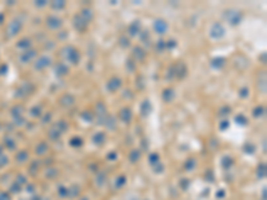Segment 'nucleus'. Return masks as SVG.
Listing matches in <instances>:
<instances>
[{"label":"nucleus","instance_id":"nucleus-43","mask_svg":"<svg viewBox=\"0 0 267 200\" xmlns=\"http://www.w3.org/2000/svg\"><path fill=\"white\" fill-rule=\"evenodd\" d=\"M150 162H151V164H158L159 163V155L158 154H151L150 155Z\"/></svg>","mask_w":267,"mask_h":200},{"label":"nucleus","instance_id":"nucleus-27","mask_svg":"<svg viewBox=\"0 0 267 200\" xmlns=\"http://www.w3.org/2000/svg\"><path fill=\"white\" fill-rule=\"evenodd\" d=\"M48 150H50L48 144H47L46 142H40V143L38 144V147H36V154H38V155H44Z\"/></svg>","mask_w":267,"mask_h":200},{"label":"nucleus","instance_id":"nucleus-4","mask_svg":"<svg viewBox=\"0 0 267 200\" xmlns=\"http://www.w3.org/2000/svg\"><path fill=\"white\" fill-rule=\"evenodd\" d=\"M52 66V58L48 55H42L36 59V62L34 63V68L36 71H44L46 68Z\"/></svg>","mask_w":267,"mask_h":200},{"label":"nucleus","instance_id":"nucleus-18","mask_svg":"<svg viewBox=\"0 0 267 200\" xmlns=\"http://www.w3.org/2000/svg\"><path fill=\"white\" fill-rule=\"evenodd\" d=\"M162 98H163V100L166 103H171L174 99L176 98V94H175V90L174 88H166V90H163V92H162Z\"/></svg>","mask_w":267,"mask_h":200},{"label":"nucleus","instance_id":"nucleus-25","mask_svg":"<svg viewBox=\"0 0 267 200\" xmlns=\"http://www.w3.org/2000/svg\"><path fill=\"white\" fill-rule=\"evenodd\" d=\"M60 136H62V134H60L56 128L52 127V128L48 130V139L52 140V142H58V140L60 139Z\"/></svg>","mask_w":267,"mask_h":200},{"label":"nucleus","instance_id":"nucleus-23","mask_svg":"<svg viewBox=\"0 0 267 200\" xmlns=\"http://www.w3.org/2000/svg\"><path fill=\"white\" fill-rule=\"evenodd\" d=\"M104 140H106V135H104L102 131L96 132V134L92 136V142H94V144H96V146H102L104 143Z\"/></svg>","mask_w":267,"mask_h":200},{"label":"nucleus","instance_id":"nucleus-35","mask_svg":"<svg viewBox=\"0 0 267 200\" xmlns=\"http://www.w3.org/2000/svg\"><path fill=\"white\" fill-rule=\"evenodd\" d=\"M30 112H31V115L34 116V118H40V116H42V112H43L42 106H35Z\"/></svg>","mask_w":267,"mask_h":200},{"label":"nucleus","instance_id":"nucleus-24","mask_svg":"<svg viewBox=\"0 0 267 200\" xmlns=\"http://www.w3.org/2000/svg\"><path fill=\"white\" fill-rule=\"evenodd\" d=\"M265 114H266L265 106H258L253 110V118H255V119H262L265 116Z\"/></svg>","mask_w":267,"mask_h":200},{"label":"nucleus","instance_id":"nucleus-10","mask_svg":"<svg viewBox=\"0 0 267 200\" xmlns=\"http://www.w3.org/2000/svg\"><path fill=\"white\" fill-rule=\"evenodd\" d=\"M132 60H138V62H144L146 60V51L143 47L135 46L132 48Z\"/></svg>","mask_w":267,"mask_h":200},{"label":"nucleus","instance_id":"nucleus-40","mask_svg":"<svg viewBox=\"0 0 267 200\" xmlns=\"http://www.w3.org/2000/svg\"><path fill=\"white\" fill-rule=\"evenodd\" d=\"M228 127H230V120H228V119H222V120H219V130L226 131Z\"/></svg>","mask_w":267,"mask_h":200},{"label":"nucleus","instance_id":"nucleus-13","mask_svg":"<svg viewBox=\"0 0 267 200\" xmlns=\"http://www.w3.org/2000/svg\"><path fill=\"white\" fill-rule=\"evenodd\" d=\"M22 28H23L22 23H20L19 20H14V22L10 23V26H8V36L12 38V36L18 35L19 32L22 31Z\"/></svg>","mask_w":267,"mask_h":200},{"label":"nucleus","instance_id":"nucleus-21","mask_svg":"<svg viewBox=\"0 0 267 200\" xmlns=\"http://www.w3.org/2000/svg\"><path fill=\"white\" fill-rule=\"evenodd\" d=\"M152 111V106L151 103H150V100L146 99L143 103H142V116H144V118H147V116L151 114Z\"/></svg>","mask_w":267,"mask_h":200},{"label":"nucleus","instance_id":"nucleus-11","mask_svg":"<svg viewBox=\"0 0 267 200\" xmlns=\"http://www.w3.org/2000/svg\"><path fill=\"white\" fill-rule=\"evenodd\" d=\"M36 56H38V51L34 50V48H31V50H27L26 52H24V54L20 55L19 60H20V62H22L23 64H27V63H30L32 59H35Z\"/></svg>","mask_w":267,"mask_h":200},{"label":"nucleus","instance_id":"nucleus-8","mask_svg":"<svg viewBox=\"0 0 267 200\" xmlns=\"http://www.w3.org/2000/svg\"><path fill=\"white\" fill-rule=\"evenodd\" d=\"M154 31H155V34L158 35H164L166 32L168 31V23L166 22L164 19H156L154 20Z\"/></svg>","mask_w":267,"mask_h":200},{"label":"nucleus","instance_id":"nucleus-41","mask_svg":"<svg viewBox=\"0 0 267 200\" xmlns=\"http://www.w3.org/2000/svg\"><path fill=\"white\" fill-rule=\"evenodd\" d=\"M126 66H127L126 68H127V71H128V72H134V71H135V68H136V67H135V60L128 59V60H127V63H126Z\"/></svg>","mask_w":267,"mask_h":200},{"label":"nucleus","instance_id":"nucleus-26","mask_svg":"<svg viewBox=\"0 0 267 200\" xmlns=\"http://www.w3.org/2000/svg\"><path fill=\"white\" fill-rule=\"evenodd\" d=\"M31 47H32V42L30 39H27V38H24V39H22V40H19L18 42V48H23V50H31Z\"/></svg>","mask_w":267,"mask_h":200},{"label":"nucleus","instance_id":"nucleus-29","mask_svg":"<svg viewBox=\"0 0 267 200\" xmlns=\"http://www.w3.org/2000/svg\"><path fill=\"white\" fill-rule=\"evenodd\" d=\"M167 82H171L172 79H175V64H171L167 70V74H166V78H164Z\"/></svg>","mask_w":267,"mask_h":200},{"label":"nucleus","instance_id":"nucleus-5","mask_svg":"<svg viewBox=\"0 0 267 200\" xmlns=\"http://www.w3.org/2000/svg\"><path fill=\"white\" fill-rule=\"evenodd\" d=\"M122 86H123V80H122V78H120V76H118V75L111 76V78L108 79V82H107V90L110 91V92H116V91H119L120 88H122Z\"/></svg>","mask_w":267,"mask_h":200},{"label":"nucleus","instance_id":"nucleus-31","mask_svg":"<svg viewBox=\"0 0 267 200\" xmlns=\"http://www.w3.org/2000/svg\"><path fill=\"white\" fill-rule=\"evenodd\" d=\"M235 123L239 124V126H242V127H244V126H247L249 124V119L246 118L244 115H236L235 116Z\"/></svg>","mask_w":267,"mask_h":200},{"label":"nucleus","instance_id":"nucleus-28","mask_svg":"<svg viewBox=\"0 0 267 200\" xmlns=\"http://www.w3.org/2000/svg\"><path fill=\"white\" fill-rule=\"evenodd\" d=\"M50 7L52 10H56V11H62L66 8V2H63V0H56V2H52L50 4Z\"/></svg>","mask_w":267,"mask_h":200},{"label":"nucleus","instance_id":"nucleus-20","mask_svg":"<svg viewBox=\"0 0 267 200\" xmlns=\"http://www.w3.org/2000/svg\"><path fill=\"white\" fill-rule=\"evenodd\" d=\"M212 68H215V70H222L224 66H226V59L224 58H214L211 59V62H210Z\"/></svg>","mask_w":267,"mask_h":200},{"label":"nucleus","instance_id":"nucleus-44","mask_svg":"<svg viewBox=\"0 0 267 200\" xmlns=\"http://www.w3.org/2000/svg\"><path fill=\"white\" fill-rule=\"evenodd\" d=\"M35 6L38 7V8H43V7L48 6V2H46V0H39V2L35 3Z\"/></svg>","mask_w":267,"mask_h":200},{"label":"nucleus","instance_id":"nucleus-22","mask_svg":"<svg viewBox=\"0 0 267 200\" xmlns=\"http://www.w3.org/2000/svg\"><path fill=\"white\" fill-rule=\"evenodd\" d=\"M54 128H56L60 134H64V132H67V130L70 128V126H68V123L66 122V120H59V122L55 123Z\"/></svg>","mask_w":267,"mask_h":200},{"label":"nucleus","instance_id":"nucleus-47","mask_svg":"<svg viewBox=\"0 0 267 200\" xmlns=\"http://www.w3.org/2000/svg\"><path fill=\"white\" fill-rule=\"evenodd\" d=\"M47 122H51V114L44 115V119L42 120V124H47Z\"/></svg>","mask_w":267,"mask_h":200},{"label":"nucleus","instance_id":"nucleus-48","mask_svg":"<svg viewBox=\"0 0 267 200\" xmlns=\"http://www.w3.org/2000/svg\"><path fill=\"white\" fill-rule=\"evenodd\" d=\"M82 200H88V199H87V198H84V199H82Z\"/></svg>","mask_w":267,"mask_h":200},{"label":"nucleus","instance_id":"nucleus-3","mask_svg":"<svg viewBox=\"0 0 267 200\" xmlns=\"http://www.w3.org/2000/svg\"><path fill=\"white\" fill-rule=\"evenodd\" d=\"M224 19L231 24V26H238L242 19H243V15H242L240 11L238 10H227L224 12Z\"/></svg>","mask_w":267,"mask_h":200},{"label":"nucleus","instance_id":"nucleus-6","mask_svg":"<svg viewBox=\"0 0 267 200\" xmlns=\"http://www.w3.org/2000/svg\"><path fill=\"white\" fill-rule=\"evenodd\" d=\"M46 26H47V28H50V30L56 31V30H59V28H62L63 20L56 15H48L46 18Z\"/></svg>","mask_w":267,"mask_h":200},{"label":"nucleus","instance_id":"nucleus-36","mask_svg":"<svg viewBox=\"0 0 267 200\" xmlns=\"http://www.w3.org/2000/svg\"><path fill=\"white\" fill-rule=\"evenodd\" d=\"M139 159H140V151L139 150H132L131 154H130V160L132 163H136Z\"/></svg>","mask_w":267,"mask_h":200},{"label":"nucleus","instance_id":"nucleus-34","mask_svg":"<svg viewBox=\"0 0 267 200\" xmlns=\"http://www.w3.org/2000/svg\"><path fill=\"white\" fill-rule=\"evenodd\" d=\"M155 51L156 52H163L166 51V40H158L156 44H155Z\"/></svg>","mask_w":267,"mask_h":200},{"label":"nucleus","instance_id":"nucleus-16","mask_svg":"<svg viewBox=\"0 0 267 200\" xmlns=\"http://www.w3.org/2000/svg\"><path fill=\"white\" fill-rule=\"evenodd\" d=\"M59 104L64 108H70L75 104V98L72 95H63L62 98L59 99Z\"/></svg>","mask_w":267,"mask_h":200},{"label":"nucleus","instance_id":"nucleus-1","mask_svg":"<svg viewBox=\"0 0 267 200\" xmlns=\"http://www.w3.org/2000/svg\"><path fill=\"white\" fill-rule=\"evenodd\" d=\"M60 54H62V58L66 59L68 63L72 64V66H76V64L80 62V52L72 46L63 47L62 50H60Z\"/></svg>","mask_w":267,"mask_h":200},{"label":"nucleus","instance_id":"nucleus-15","mask_svg":"<svg viewBox=\"0 0 267 200\" xmlns=\"http://www.w3.org/2000/svg\"><path fill=\"white\" fill-rule=\"evenodd\" d=\"M55 74L59 76V78H64L70 74V67L64 63H59L55 66Z\"/></svg>","mask_w":267,"mask_h":200},{"label":"nucleus","instance_id":"nucleus-46","mask_svg":"<svg viewBox=\"0 0 267 200\" xmlns=\"http://www.w3.org/2000/svg\"><path fill=\"white\" fill-rule=\"evenodd\" d=\"M194 166H195V160L194 159H190L188 163H186V168H187V170H191Z\"/></svg>","mask_w":267,"mask_h":200},{"label":"nucleus","instance_id":"nucleus-45","mask_svg":"<svg viewBox=\"0 0 267 200\" xmlns=\"http://www.w3.org/2000/svg\"><path fill=\"white\" fill-rule=\"evenodd\" d=\"M68 38V34L66 31H63V32H60V34H58V39L59 40H66Z\"/></svg>","mask_w":267,"mask_h":200},{"label":"nucleus","instance_id":"nucleus-33","mask_svg":"<svg viewBox=\"0 0 267 200\" xmlns=\"http://www.w3.org/2000/svg\"><path fill=\"white\" fill-rule=\"evenodd\" d=\"M239 98L240 99H247L249 98V95H250V88L247 87V86H244V87H240V90H239Z\"/></svg>","mask_w":267,"mask_h":200},{"label":"nucleus","instance_id":"nucleus-2","mask_svg":"<svg viewBox=\"0 0 267 200\" xmlns=\"http://www.w3.org/2000/svg\"><path fill=\"white\" fill-rule=\"evenodd\" d=\"M226 35V28L222 23H214L211 27H210V31H208V36L214 40H220L223 39Z\"/></svg>","mask_w":267,"mask_h":200},{"label":"nucleus","instance_id":"nucleus-12","mask_svg":"<svg viewBox=\"0 0 267 200\" xmlns=\"http://www.w3.org/2000/svg\"><path fill=\"white\" fill-rule=\"evenodd\" d=\"M142 31V23L140 20H134V22L128 26V35L130 38H134V36H138Z\"/></svg>","mask_w":267,"mask_h":200},{"label":"nucleus","instance_id":"nucleus-38","mask_svg":"<svg viewBox=\"0 0 267 200\" xmlns=\"http://www.w3.org/2000/svg\"><path fill=\"white\" fill-rule=\"evenodd\" d=\"M140 40H142V42H143L144 44H147V46L150 44V40H151V36H150V32H148L147 30L142 32V35H140Z\"/></svg>","mask_w":267,"mask_h":200},{"label":"nucleus","instance_id":"nucleus-42","mask_svg":"<svg viewBox=\"0 0 267 200\" xmlns=\"http://www.w3.org/2000/svg\"><path fill=\"white\" fill-rule=\"evenodd\" d=\"M176 42L175 40H167L166 42V50H174V48L176 47Z\"/></svg>","mask_w":267,"mask_h":200},{"label":"nucleus","instance_id":"nucleus-14","mask_svg":"<svg viewBox=\"0 0 267 200\" xmlns=\"http://www.w3.org/2000/svg\"><path fill=\"white\" fill-rule=\"evenodd\" d=\"M79 15H80V18H82L84 22H87L88 24L94 20V11H92L91 8H87V7L82 8L80 12H79Z\"/></svg>","mask_w":267,"mask_h":200},{"label":"nucleus","instance_id":"nucleus-30","mask_svg":"<svg viewBox=\"0 0 267 200\" xmlns=\"http://www.w3.org/2000/svg\"><path fill=\"white\" fill-rule=\"evenodd\" d=\"M80 116L83 118V120L84 122H87V123H92L94 122V115H92V112L91 111H83L82 114H80Z\"/></svg>","mask_w":267,"mask_h":200},{"label":"nucleus","instance_id":"nucleus-19","mask_svg":"<svg viewBox=\"0 0 267 200\" xmlns=\"http://www.w3.org/2000/svg\"><path fill=\"white\" fill-rule=\"evenodd\" d=\"M104 126H106L107 130H111V131H115L118 128V124H116V119L114 116H106V120H104Z\"/></svg>","mask_w":267,"mask_h":200},{"label":"nucleus","instance_id":"nucleus-7","mask_svg":"<svg viewBox=\"0 0 267 200\" xmlns=\"http://www.w3.org/2000/svg\"><path fill=\"white\" fill-rule=\"evenodd\" d=\"M72 27L75 28L78 32H80V34H83V32H86L87 31V28H88V23L87 22H84V20L80 18V15L79 14H76L74 18H72Z\"/></svg>","mask_w":267,"mask_h":200},{"label":"nucleus","instance_id":"nucleus-32","mask_svg":"<svg viewBox=\"0 0 267 200\" xmlns=\"http://www.w3.org/2000/svg\"><path fill=\"white\" fill-rule=\"evenodd\" d=\"M231 114V107H228V106H224V107H222V108H219V116L220 118H223V119H226L227 116Z\"/></svg>","mask_w":267,"mask_h":200},{"label":"nucleus","instance_id":"nucleus-9","mask_svg":"<svg viewBox=\"0 0 267 200\" xmlns=\"http://www.w3.org/2000/svg\"><path fill=\"white\" fill-rule=\"evenodd\" d=\"M119 119L124 124H130L132 122V111L130 107H123L119 112Z\"/></svg>","mask_w":267,"mask_h":200},{"label":"nucleus","instance_id":"nucleus-17","mask_svg":"<svg viewBox=\"0 0 267 200\" xmlns=\"http://www.w3.org/2000/svg\"><path fill=\"white\" fill-rule=\"evenodd\" d=\"M184 76H187V66H186L184 63L175 64V78L183 79Z\"/></svg>","mask_w":267,"mask_h":200},{"label":"nucleus","instance_id":"nucleus-37","mask_svg":"<svg viewBox=\"0 0 267 200\" xmlns=\"http://www.w3.org/2000/svg\"><path fill=\"white\" fill-rule=\"evenodd\" d=\"M119 44H120V47H123V48H128L130 47V38H127V36H120V39H119Z\"/></svg>","mask_w":267,"mask_h":200},{"label":"nucleus","instance_id":"nucleus-39","mask_svg":"<svg viewBox=\"0 0 267 200\" xmlns=\"http://www.w3.org/2000/svg\"><path fill=\"white\" fill-rule=\"evenodd\" d=\"M70 144L72 147H80L83 144V139L82 138H78V136H75V138H72L70 140Z\"/></svg>","mask_w":267,"mask_h":200}]
</instances>
